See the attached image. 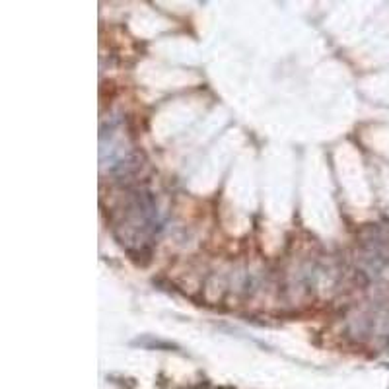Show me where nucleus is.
I'll return each instance as SVG.
<instances>
[{"label":"nucleus","instance_id":"nucleus-1","mask_svg":"<svg viewBox=\"0 0 389 389\" xmlns=\"http://www.w3.org/2000/svg\"><path fill=\"white\" fill-rule=\"evenodd\" d=\"M115 230L125 247L140 251L148 247L160 230V216L152 196L140 191L133 193L117 220Z\"/></svg>","mask_w":389,"mask_h":389},{"label":"nucleus","instance_id":"nucleus-2","mask_svg":"<svg viewBox=\"0 0 389 389\" xmlns=\"http://www.w3.org/2000/svg\"><path fill=\"white\" fill-rule=\"evenodd\" d=\"M101 168L109 174H129L136 168V152L119 119L101 127Z\"/></svg>","mask_w":389,"mask_h":389}]
</instances>
